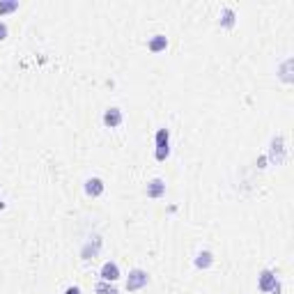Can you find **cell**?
<instances>
[{
  "mask_svg": "<svg viewBox=\"0 0 294 294\" xmlns=\"http://www.w3.org/2000/svg\"><path fill=\"white\" fill-rule=\"evenodd\" d=\"M154 140H157V154H154L157 161H166L168 154H170V134H168V129H158Z\"/></svg>",
  "mask_w": 294,
  "mask_h": 294,
  "instance_id": "cell-1",
  "label": "cell"
},
{
  "mask_svg": "<svg viewBox=\"0 0 294 294\" xmlns=\"http://www.w3.org/2000/svg\"><path fill=\"white\" fill-rule=\"evenodd\" d=\"M285 152H287L285 138L276 136L271 140V147H269V161H271V163H276V166H280V163L285 161Z\"/></svg>",
  "mask_w": 294,
  "mask_h": 294,
  "instance_id": "cell-2",
  "label": "cell"
},
{
  "mask_svg": "<svg viewBox=\"0 0 294 294\" xmlns=\"http://www.w3.org/2000/svg\"><path fill=\"white\" fill-rule=\"evenodd\" d=\"M147 280H150L147 271H143V269H134V271H129L127 290L129 292H136V290H140V287L147 285Z\"/></svg>",
  "mask_w": 294,
  "mask_h": 294,
  "instance_id": "cell-3",
  "label": "cell"
},
{
  "mask_svg": "<svg viewBox=\"0 0 294 294\" xmlns=\"http://www.w3.org/2000/svg\"><path fill=\"white\" fill-rule=\"evenodd\" d=\"M101 246H104V239H101L99 234H94L90 242L83 246V250H81V257H83V260H94V257L99 255V250H101Z\"/></svg>",
  "mask_w": 294,
  "mask_h": 294,
  "instance_id": "cell-4",
  "label": "cell"
},
{
  "mask_svg": "<svg viewBox=\"0 0 294 294\" xmlns=\"http://www.w3.org/2000/svg\"><path fill=\"white\" fill-rule=\"evenodd\" d=\"M276 285H278L276 273H273L271 269H264V271L260 273V290H262V292H271Z\"/></svg>",
  "mask_w": 294,
  "mask_h": 294,
  "instance_id": "cell-5",
  "label": "cell"
},
{
  "mask_svg": "<svg viewBox=\"0 0 294 294\" xmlns=\"http://www.w3.org/2000/svg\"><path fill=\"white\" fill-rule=\"evenodd\" d=\"M120 278V267L115 262H106L104 267H101V280H106V283H115V280Z\"/></svg>",
  "mask_w": 294,
  "mask_h": 294,
  "instance_id": "cell-6",
  "label": "cell"
},
{
  "mask_svg": "<svg viewBox=\"0 0 294 294\" xmlns=\"http://www.w3.org/2000/svg\"><path fill=\"white\" fill-rule=\"evenodd\" d=\"M122 120H124V117H122L120 108H108V111L104 113V124H106V127H111V129L120 127Z\"/></svg>",
  "mask_w": 294,
  "mask_h": 294,
  "instance_id": "cell-7",
  "label": "cell"
},
{
  "mask_svg": "<svg viewBox=\"0 0 294 294\" xmlns=\"http://www.w3.org/2000/svg\"><path fill=\"white\" fill-rule=\"evenodd\" d=\"M85 193L90 198H99L104 193V181L99 180V177H90V180L85 181Z\"/></svg>",
  "mask_w": 294,
  "mask_h": 294,
  "instance_id": "cell-8",
  "label": "cell"
},
{
  "mask_svg": "<svg viewBox=\"0 0 294 294\" xmlns=\"http://www.w3.org/2000/svg\"><path fill=\"white\" fill-rule=\"evenodd\" d=\"M145 193H147V198H161L163 193H166V181L163 180H152L150 184H147V189H145Z\"/></svg>",
  "mask_w": 294,
  "mask_h": 294,
  "instance_id": "cell-9",
  "label": "cell"
},
{
  "mask_svg": "<svg viewBox=\"0 0 294 294\" xmlns=\"http://www.w3.org/2000/svg\"><path fill=\"white\" fill-rule=\"evenodd\" d=\"M166 46H168V37H166V35H154V37L150 39L147 48H150L152 53H158V51H166Z\"/></svg>",
  "mask_w": 294,
  "mask_h": 294,
  "instance_id": "cell-10",
  "label": "cell"
},
{
  "mask_svg": "<svg viewBox=\"0 0 294 294\" xmlns=\"http://www.w3.org/2000/svg\"><path fill=\"white\" fill-rule=\"evenodd\" d=\"M211 264H214V255H211L209 250L198 253V257H196V267H198V269H209Z\"/></svg>",
  "mask_w": 294,
  "mask_h": 294,
  "instance_id": "cell-11",
  "label": "cell"
},
{
  "mask_svg": "<svg viewBox=\"0 0 294 294\" xmlns=\"http://www.w3.org/2000/svg\"><path fill=\"white\" fill-rule=\"evenodd\" d=\"M234 19H237V16H234V12L230 7H223V12H221V19H219V23L221 25H223V28H232L234 25Z\"/></svg>",
  "mask_w": 294,
  "mask_h": 294,
  "instance_id": "cell-12",
  "label": "cell"
},
{
  "mask_svg": "<svg viewBox=\"0 0 294 294\" xmlns=\"http://www.w3.org/2000/svg\"><path fill=\"white\" fill-rule=\"evenodd\" d=\"M94 292H97V294H120V292H117V287L111 285V283H106V280L97 283V287H94Z\"/></svg>",
  "mask_w": 294,
  "mask_h": 294,
  "instance_id": "cell-13",
  "label": "cell"
},
{
  "mask_svg": "<svg viewBox=\"0 0 294 294\" xmlns=\"http://www.w3.org/2000/svg\"><path fill=\"white\" fill-rule=\"evenodd\" d=\"M16 9H19L16 0H0V14H9V12H16Z\"/></svg>",
  "mask_w": 294,
  "mask_h": 294,
  "instance_id": "cell-14",
  "label": "cell"
},
{
  "mask_svg": "<svg viewBox=\"0 0 294 294\" xmlns=\"http://www.w3.org/2000/svg\"><path fill=\"white\" fill-rule=\"evenodd\" d=\"M2 39H7V25L0 21V42H2Z\"/></svg>",
  "mask_w": 294,
  "mask_h": 294,
  "instance_id": "cell-15",
  "label": "cell"
},
{
  "mask_svg": "<svg viewBox=\"0 0 294 294\" xmlns=\"http://www.w3.org/2000/svg\"><path fill=\"white\" fill-rule=\"evenodd\" d=\"M65 294H81V290H78V287H67Z\"/></svg>",
  "mask_w": 294,
  "mask_h": 294,
  "instance_id": "cell-16",
  "label": "cell"
}]
</instances>
